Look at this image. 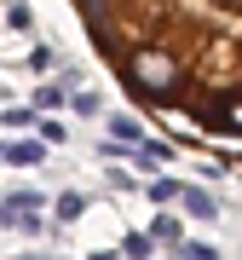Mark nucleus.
I'll list each match as a JSON object with an SVG mask.
<instances>
[{
	"instance_id": "1",
	"label": "nucleus",
	"mask_w": 242,
	"mask_h": 260,
	"mask_svg": "<svg viewBox=\"0 0 242 260\" xmlns=\"http://www.w3.org/2000/svg\"><path fill=\"white\" fill-rule=\"evenodd\" d=\"M75 12L156 121L242 150V0H75Z\"/></svg>"
}]
</instances>
